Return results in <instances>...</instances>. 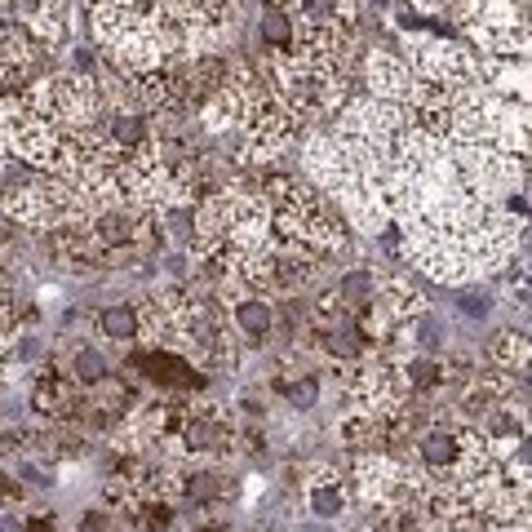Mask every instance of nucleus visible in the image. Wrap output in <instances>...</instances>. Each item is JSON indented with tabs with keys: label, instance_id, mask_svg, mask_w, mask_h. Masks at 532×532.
Segmentation results:
<instances>
[{
	"label": "nucleus",
	"instance_id": "obj_12",
	"mask_svg": "<svg viewBox=\"0 0 532 532\" xmlns=\"http://www.w3.org/2000/svg\"><path fill=\"white\" fill-rule=\"evenodd\" d=\"M71 368H76V382L80 386H98L102 377H111L107 360H102L98 351H89V346H85V351H76V364H71Z\"/></svg>",
	"mask_w": 532,
	"mask_h": 532
},
{
	"label": "nucleus",
	"instance_id": "obj_2",
	"mask_svg": "<svg viewBox=\"0 0 532 532\" xmlns=\"http://www.w3.org/2000/svg\"><path fill=\"white\" fill-rule=\"evenodd\" d=\"M133 368H142L151 382L169 386V391H200L204 386L200 368L191 360H182V355H173V351H138L133 355Z\"/></svg>",
	"mask_w": 532,
	"mask_h": 532
},
{
	"label": "nucleus",
	"instance_id": "obj_3",
	"mask_svg": "<svg viewBox=\"0 0 532 532\" xmlns=\"http://www.w3.org/2000/svg\"><path fill=\"white\" fill-rule=\"evenodd\" d=\"M32 408L40 417L67 422L71 413H80V382H67V377H58V373H40L36 391H32Z\"/></svg>",
	"mask_w": 532,
	"mask_h": 532
},
{
	"label": "nucleus",
	"instance_id": "obj_14",
	"mask_svg": "<svg viewBox=\"0 0 532 532\" xmlns=\"http://www.w3.org/2000/svg\"><path fill=\"white\" fill-rule=\"evenodd\" d=\"M80 532H125V524H120L116 515H107V510H85Z\"/></svg>",
	"mask_w": 532,
	"mask_h": 532
},
{
	"label": "nucleus",
	"instance_id": "obj_1",
	"mask_svg": "<svg viewBox=\"0 0 532 532\" xmlns=\"http://www.w3.org/2000/svg\"><path fill=\"white\" fill-rule=\"evenodd\" d=\"M368 85H373V98L404 102V107H408L417 76H413V67L399 63L395 54H386V49H373V54H368Z\"/></svg>",
	"mask_w": 532,
	"mask_h": 532
},
{
	"label": "nucleus",
	"instance_id": "obj_4",
	"mask_svg": "<svg viewBox=\"0 0 532 532\" xmlns=\"http://www.w3.org/2000/svg\"><path fill=\"white\" fill-rule=\"evenodd\" d=\"M235 324H240L244 342H249V346H262L266 337L275 333V306L266 302V298H258V293H249V298L235 302Z\"/></svg>",
	"mask_w": 532,
	"mask_h": 532
},
{
	"label": "nucleus",
	"instance_id": "obj_13",
	"mask_svg": "<svg viewBox=\"0 0 532 532\" xmlns=\"http://www.w3.org/2000/svg\"><path fill=\"white\" fill-rule=\"evenodd\" d=\"M138 524H142V532H165L173 524V506H169V501H160V497H147Z\"/></svg>",
	"mask_w": 532,
	"mask_h": 532
},
{
	"label": "nucleus",
	"instance_id": "obj_8",
	"mask_svg": "<svg viewBox=\"0 0 532 532\" xmlns=\"http://www.w3.org/2000/svg\"><path fill=\"white\" fill-rule=\"evenodd\" d=\"M373 293H377V275L373 271H351V275L337 280V298H342V306L351 315H360L364 306L373 302Z\"/></svg>",
	"mask_w": 532,
	"mask_h": 532
},
{
	"label": "nucleus",
	"instance_id": "obj_9",
	"mask_svg": "<svg viewBox=\"0 0 532 532\" xmlns=\"http://www.w3.org/2000/svg\"><path fill=\"white\" fill-rule=\"evenodd\" d=\"M275 391H280L284 399H289L298 413H311L315 408V399H320V382H315L311 373H284V377H275Z\"/></svg>",
	"mask_w": 532,
	"mask_h": 532
},
{
	"label": "nucleus",
	"instance_id": "obj_5",
	"mask_svg": "<svg viewBox=\"0 0 532 532\" xmlns=\"http://www.w3.org/2000/svg\"><path fill=\"white\" fill-rule=\"evenodd\" d=\"M306 506H311V515H320V519L342 515L346 493H342V479H337L329 466H324V470H315V479L306 484Z\"/></svg>",
	"mask_w": 532,
	"mask_h": 532
},
{
	"label": "nucleus",
	"instance_id": "obj_17",
	"mask_svg": "<svg viewBox=\"0 0 532 532\" xmlns=\"http://www.w3.org/2000/svg\"><path fill=\"white\" fill-rule=\"evenodd\" d=\"M0 532H27L23 524H18V519L14 515H0Z\"/></svg>",
	"mask_w": 532,
	"mask_h": 532
},
{
	"label": "nucleus",
	"instance_id": "obj_16",
	"mask_svg": "<svg viewBox=\"0 0 532 532\" xmlns=\"http://www.w3.org/2000/svg\"><path fill=\"white\" fill-rule=\"evenodd\" d=\"M23 528H27V532H54V528H58V519H54V515H36L32 524H23Z\"/></svg>",
	"mask_w": 532,
	"mask_h": 532
},
{
	"label": "nucleus",
	"instance_id": "obj_7",
	"mask_svg": "<svg viewBox=\"0 0 532 532\" xmlns=\"http://www.w3.org/2000/svg\"><path fill=\"white\" fill-rule=\"evenodd\" d=\"M98 329H102V337H111V342L133 346L142 337V315L133 311V306L116 302V306H107V311L98 315Z\"/></svg>",
	"mask_w": 532,
	"mask_h": 532
},
{
	"label": "nucleus",
	"instance_id": "obj_15",
	"mask_svg": "<svg viewBox=\"0 0 532 532\" xmlns=\"http://www.w3.org/2000/svg\"><path fill=\"white\" fill-rule=\"evenodd\" d=\"M457 306H462V315H470V320H484V315L493 311V298H488V293L466 289V293H462V302H457Z\"/></svg>",
	"mask_w": 532,
	"mask_h": 532
},
{
	"label": "nucleus",
	"instance_id": "obj_11",
	"mask_svg": "<svg viewBox=\"0 0 532 532\" xmlns=\"http://www.w3.org/2000/svg\"><path fill=\"white\" fill-rule=\"evenodd\" d=\"M182 493H187L191 501H213L222 493V484H218L213 470H191V475H182Z\"/></svg>",
	"mask_w": 532,
	"mask_h": 532
},
{
	"label": "nucleus",
	"instance_id": "obj_10",
	"mask_svg": "<svg viewBox=\"0 0 532 532\" xmlns=\"http://www.w3.org/2000/svg\"><path fill=\"white\" fill-rule=\"evenodd\" d=\"M408 337L417 342V351H422V355H435V351H444V337L448 333H444V324H439L431 311H422L413 324H408Z\"/></svg>",
	"mask_w": 532,
	"mask_h": 532
},
{
	"label": "nucleus",
	"instance_id": "obj_6",
	"mask_svg": "<svg viewBox=\"0 0 532 532\" xmlns=\"http://www.w3.org/2000/svg\"><path fill=\"white\" fill-rule=\"evenodd\" d=\"M488 355L497 360L501 373H524V368L532 364V342L524 333H510V329H501L493 342H488Z\"/></svg>",
	"mask_w": 532,
	"mask_h": 532
}]
</instances>
